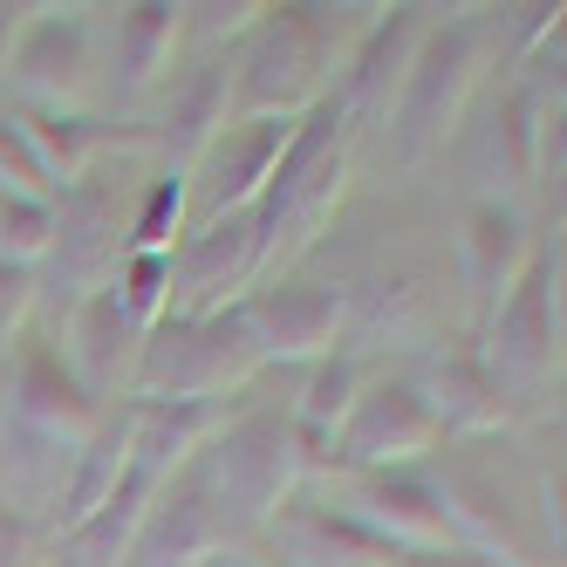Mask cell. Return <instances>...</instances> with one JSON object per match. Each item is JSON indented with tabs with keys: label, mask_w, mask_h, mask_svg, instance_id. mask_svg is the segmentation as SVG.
<instances>
[{
	"label": "cell",
	"mask_w": 567,
	"mask_h": 567,
	"mask_svg": "<svg viewBox=\"0 0 567 567\" xmlns=\"http://www.w3.org/2000/svg\"><path fill=\"white\" fill-rule=\"evenodd\" d=\"M260 342L247 308H219V315H165L151 321L137 342V370H131V403H219L226 390L254 383L260 370Z\"/></svg>",
	"instance_id": "obj_1"
},
{
	"label": "cell",
	"mask_w": 567,
	"mask_h": 567,
	"mask_svg": "<svg viewBox=\"0 0 567 567\" xmlns=\"http://www.w3.org/2000/svg\"><path fill=\"white\" fill-rule=\"evenodd\" d=\"M301 465H308V452L295 437V417H280V411L226 417L192 458L213 513L226 519V534L233 526H274V513L288 506L295 485H301Z\"/></svg>",
	"instance_id": "obj_2"
},
{
	"label": "cell",
	"mask_w": 567,
	"mask_h": 567,
	"mask_svg": "<svg viewBox=\"0 0 567 567\" xmlns=\"http://www.w3.org/2000/svg\"><path fill=\"white\" fill-rule=\"evenodd\" d=\"M14 342L21 355H14V390H8V437L34 472L28 499H42V493H62V465H75V452L96 437L110 403H90L49 342H34V336H14Z\"/></svg>",
	"instance_id": "obj_3"
},
{
	"label": "cell",
	"mask_w": 567,
	"mask_h": 567,
	"mask_svg": "<svg viewBox=\"0 0 567 567\" xmlns=\"http://www.w3.org/2000/svg\"><path fill=\"white\" fill-rule=\"evenodd\" d=\"M124 254H131V185L116 165H90L55 198V233H49V254H42L49 288L75 308V301L110 288Z\"/></svg>",
	"instance_id": "obj_4"
},
{
	"label": "cell",
	"mask_w": 567,
	"mask_h": 567,
	"mask_svg": "<svg viewBox=\"0 0 567 567\" xmlns=\"http://www.w3.org/2000/svg\"><path fill=\"white\" fill-rule=\"evenodd\" d=\"M478 370L499 396H540L560 370V239H540L506 301L485 315Z\"/></svg>",
	"instance_id": "obj_5"
},
{
	"label": "cell",
	"mask_w": 567,
	"mask_h": 567,
	"mask_svg": "<svg viewBox=\"0 0 567 567\" xmlns=\"http://www.w3.org/2000/svg\"><path fill=\"white\" fill-rule=\"evenodd\" d=\"M329 96V42L315 8H260L247 49L233 55V110L239 116H308Z\"/></svg>",
	"instance_id": "obj_6"
},
{
	"label": "cell",
	"mask_w": 567,
	"mask_h": 567,
	"mask_svg": "<svg viewBox=\"0 0 567 567\" xmlns=\"http://www.w3.org/2000/svg\"><path fill=\"white\" fill-rule=\"evenodd\" d=\"M472 83H478V34L465 21L424 34L417 55H411V75H403V90H396V144H403L411 165L452 137Z\"/></svg>",
	"instance_id": "obj_7"
},
{
	"label": "cell",
	"mask_w": 567,
	"mask_h": 567,
	"mask_svg": "<svg viewBox=\"0 0 567 567\" xmlns=\"http://www.w3.org/2000/svg\"><path fill=\"white\" fill-rule=\"evenodd\" d=\"M267 267V247H260V213H226V219H198L185 233V247L172 254V308L165 315H219V308H239L247 288Z\"/></svg>",
	"instance_id": "obj_8"
},
{
	"label": "cell",
	"mask_w": 567,
	"mask_h": 567,
	"mask_svg": "<svg viewBox=\"0 0 567 567\" xmlns=\"http://www.w3.org/2000/svg\"><path fill=\"white\" fill-rule=\"evenodd\" d=\"M437 424L424 411V396L417 383H403V377H377V383H362L355 403H349V417L329 444V458L349 465V472H403V465H417L437 452Z\"/></svg>",
	"instance_id": "obj_9"
},
{
	"label": "cell",
	"mask_w": 567,
	"mask_h": 567,
	"mask_svg": "<svg viewBox=\"0 0 567 567\" xmlns=\"http://www.w3.org/2000/svg\"><path fill=\"white\" fill-rule=\"evenodd\" d=\"M96 49H90V21L83 14H62L42 8L28 14L21 42L8 55V83L21 90V110H42V116H83V96L96 83Z\"/></svg>",
	"instance_id": "obj_10"
},
{
	"label": "cell",
	"mask_w": 567,
	"mask_h": 567,
	"mask_svg": "<svg viewBox=\"0 0 567 567\" xmlns=\"http://www.w3.org/2000/svg\"><path fill=\"white\" fill-rule=\"evenodd\" d=\"M431 485H437L444 519H452L458 554H472V560H485V567H547V560H554L534 534H526V519L506 506L499 478H485L478 465L452 458V465H444Z\"/></svg>",
	"instance_id": "obj_11"
},
{
	"label": "cell",
	"mask_w": 567,
	"mask_h": 567,
	"mask_svg": "<svg viewBox=\"0 0 567 567\" xmlns=\"http://www.w3.org/2000/svg\"><path fill=\"white\" fill-rule=\"evenodd\" d=\"M342 513L362 526V534H377L390 554H417V560L458 554L452 519H444V506H437V485L417 465H403V472H355V493H349Z\"/></svg>",
	"instance_id": "obj_12"
},
{
	"label": "cell",
	"mask_w": 567,
	"mask_h": 567,
	"mask_svg": "<svg viewBox=\"0 0 567 567\" xmlns=\"http://www.w3.org/2000/svg\"><path fill=\"white\" fill-rule=\"evenodd\" d=\"M301 116H233V124L198 151V219H226L260 206V192L280 165Z\"/></svg>",
	"instance_id": "obj_13"
},
{
	"label": "cell",
	"mask_w": 567,
	"mask_h": 567,
	"mask_svg": "<svg viewBox=\"0 0 567 567\" xmlns=\"http://www.w3.org/2000/svg\"><path fill=\"white\" fill-rule=\"evenodd\" d=\"M226 519L213 513L206 485H198V472H172L165 485L151 493L144 519H137V540L124 554V567H206L219 547H226Z\"/></svg>",
	"instance_id": "obj_14"
},
{
	"label": "cell",
	"mask_w": 567,
	"mask_h": 567,
	"mask_svg": "<svg viewBox=\"0 0 567 567\" xmlns=\"http://www.w3.org/2000/svg\"><path fill=\"white\" fill-rule=\"evenodd\" d=\"M239 308H247L254 342L267 362H321L342 342L349 288H336V280H315V288H260Z\"/></svg>",
	"instance_id": "obj_15"
},
{
	"label": "cell",
	"mask_w": 567,
	"mask_h": 567,
	"mask_svg": "<svg viewBox=\"0 0 567 567\" xmlns=\"http://www.w3.org/2000/svg\"><path fill=\"white\" fill-rule=\"evenodd\" d=\"M137 342H144V336L131 329L124 301H116L110 288L69 308V377L83 383V396H90V403H103V396H116V390L131 396Z\"/></svg>",
	"instance_id": "obj_16"
},
{
	"label": "cell",
	"mask_w": 567,
	"mask_h": 567,
	"mask_svg": "<svg viewBox=\"0 0 567 567\" xmlns=\"http://www.w3.org/2000/svg\"><path fill=\"white\" fill-rule=\"evenodd\" d=\"M274 560L280 567H390L396 554L362 534V526L342 513V506H308V499H288L274 513Z\"/></svg>",
	"instance_id": "obj_17"
},
{
	"label": "cell",
	"mask_w": 567,
	"mask_h": 567,
	"mask_svg": "<svg viewBox=\"0 0 567 567\" xmlns=\"http://www.w3.org/2000/svg\"><path fill=\"white\" fill-rule=\"evenodd\" d=\"M534 247H540V239L526 233L519 213L499 206V198H472V206L458 213V260H465V274H472V295H478L485 315L506 301V288L526 274Z\"/></svg>",
	"instance_id": "obj_18"
},
{
	"label": "cell",
	"mask_w": 567,
	"mask_h": 567,
	"mask_svg": "<svg viewBox=\"0 0 567 567\" xmlns=\"http://www.w3.org/2000/svg\"><path fill=\"white\" fill-rule=\"evenodd\" d=\"M226 424V403H131V472L165 485Z\"/></svg>",
	"instance_id": "obj_19"
},
{
	"label": "cell",
	"mask_w": 567,
	"mask_h": 567,
	"mask_svg": "<svg viewBox=\"0 0 567 567\" xmlns=\"http://www.w3.org/2000/svg\"><path fill=\"white\" fill-rule=\"evenodd\" d=\"M417 396H424L437 437H493V431L506 424V396L493 390V377H485L478 355H465V349L431 355Z\"/></svg>",
	"instance_id": "obj_20"
},
{
	"label": "cell",
	"mask_w": 567,
	"mask_h": 567,
	"mask_svg": "<svg viewBox=\"0 0 567 567\" xmlns=\"http://www.w3.org/2000/svg\"><path fill=\"white\" fill-rule=\"evenodd\" d=\"M178 42H185V8H165V0H137V8H124L116 14V42H110V90L131 103L151 83H165Z\"/></svg>",
	"instance_id": "obj_21"
},
{
	"label": "cell",
	"mask_w": 567,
	"mask_h": 567,
	"mask_svg": "<svg viewBox=\"0 0 567 567\" xmlns=\"http://www.w3.org/2000/svg\"><path fill=\"white\" fill-rule=\"evenodd\" d=\"M233 124V55L213 49V55H198L178 83H172V103H165V137L172 157H198L219 131Z\"/></svg>",
	"instance_id": "obj_22"
},
{
	"label": "cell",
	"mask_w": 567,
	"mask_h": 567,
	"mask_svg": "<svg viewBox=\"0 0 567 567\" xmlns=\"http://www.w3.org/2000/svg\"><path fill=\"white\" fill-rule=\"evenodd\" d=\"M14 124H21V137H28V151H34V165H42V178L55 185V198L83 178L96 157H103V144H151V131H103L96 116H42V110H14Z\"/></svg>",
	"instance_id": "obj_23"
},
{
	"label": "cell",
	"mask_w": 567,
	"mask_h": 567,
	"mask_svg": "<svg viewBox=\"0 0 567 567\" xmlns=\"http://www.w3.org/2000/svg\"><path fill=\"white\" fill-rule=\"evenodd\" d=\"M124 472H131V403H116V411H103L96 437L75 452V472L62 478V493H55V540L69 534V526H83L116 493Z\"/></svg>",
	"instance_id": "obj_24"
},
{
	"label": "cell",
	"mask_w": 567,
	"mask_h": 567,
	"mask_svg": "<svg viewBox=\"0 0 567 567\" xmlns=\"http://www.w3.org/2000/svg\"><path fill=\"white\" fill-rule=\"evenodd\" d=\"M424 42V21L417 8H390V21H377L370 34V49L355 55V75H349V124H362V116H390V96L403 90V75H411V55Z\"/></svg>",
	"instance_id": "obj_25"
},
{
	"label": "cell",
	"mask_w": 567,
	"mask_h": 567,
	"mask_svg": "<svg viewBox=\"0 0 567 567\" xmlns=\"http://www.w3.org/2000/svg\"><path fill=\"white\" fill-rule=\"evenodd\" d=\"M355 390H362L355 349H329V355L315 362V377H308V390H301V403H295V437H301L308 458H329V444H336V431H342V417H349Z\"/></svg>",
	"instance_id": "obj_26"
},
{
	"label": "cell",
	"mask_w": 567,
	"mask_h": 567,
	"mask_svg": "<svg viewBox=\"0 0 567 567\" xmlns=\"http://www.w3.org/2000/svg\"><path fill=\"white\" fill-rule=\"evenodd\" d=\"M417 329H424V295L403 274L362 280V288L349 295V308H342V336H390V342H403Z\"/></svg>",
	"instance_id": "obj_27"
},
{
	"label": "cell",
	"mask_w": 567,
	"mask_h": 567,
	"mask_svg": "<svg viewBox=\"0 0 567 567\" xmlns=\"http://www.w3.org/2000/svg\"><path fill=\"white\" fill-rule=\"evenodd\" d=\"M110 295L124 301L131 329L144 336L151 321H165V308H172V254H124V267H116V280H110Z\"/></svg>",
	"instance_id": "obj_28"
},
{
	"label": "cell",
	"mask_w": 567,
	"mask_h": 567,
	"mask_svg": "<svg viewBox=\"0 0 567 567\" xmlns=\"http://www.w3.org/2000/svg\"><path fill=\"white\" fill-rule=\"evenodd\" d=\"M185 213V178L165 172V178H151L144 198L131 206V254H172V226Z\"/></svg>",
	"instance_id": "obj_29"
},
{
	"label": "cell",
	"mask_w": 567,
	"mask_h": 567,
	"mask_svg": "<svg viewBox=\"0 0 567 567\" xmlns=\"http://www.w3.org/2000/svg\"><path fill=\"white\" fill-rule=\"evenodd\" d=\"M55 233V206H34V198H0V260L8 267H42Z\"/></svg>",
	"instance_id": "obj_30"
},
{
	"label": "cell",
	"mask_w": 567,
	"mask_h": 567,
	"mask_svg": "<svg viewBox=\"0 0 567 567\" xmlns=\"http://www.w3.org/2000/svg\"><path fill=\"white\" fill-rule=\"evenodd\" d=\"M0 198H34V206H55V185L42 178L34 151L14 124V110H0Z\"/></svg>",
	"instance_id": "obj_31"
},
{
	"label": "cell",
	"mask_w": 567,
	"mask_h": 567,
	"mask_svg": "<svg viewBox=\"0 0 567 567\" xmlns=\"http://www.w3.org/2000/svg\"><path fill=\"white\" fill-rule=\"evenodd\" d=\"M34 288H42V274H34V267H8V260H0V342L28 336Z\"/></svg>",
	"instance_id": "obj_32"
},
{
	"label": "cell",
	"mask_w": 567,
	"mask_h": 567,
	"mask_svg": "<svg viewBox=\"0 0 567 567\" xmlns=\"http://www.w3.org/2000/svg\"><path fill=\"white\" fill-rule=\"evenodd\" d=\"M254 21H260V8H247V0H233V8H185V28L206 42V55L219 49V34L233 42V34H247Z\"/></svg>",
	"instance_id": "obj_33"
},
{
	"label": "cell",
	"mask_w": 567,
	"mask_h": 567,
	"mask_svg": "<svg viewBox=\"0 0 567 567\" xmlns=\"http://www.w3.org/2000/svg\"><path fill=\"white\" fill-rule=\"evenodd\" d=\"M0 567H49L42 560V534H34L14 506H0Z\"/></svg>",
	"instance_id": "obj_34"
},
{
	"label": "cell",
	"mask_w": 567,
	"mask_h": 567,
	"mask_svg": "<svg viewBox=\"0 0 567 567\" xmlns=\"http://www.w3.org/2000/svg\"><path fill=\"white\" fill-rule=\"evenodd\" d=\"M21 28H28V8H0V75H8V55L21 42Z\"/></svg>",
	"instance_id": "obj_35"
},
{
	"label": "cell",
	"mask_w": 567,
	"mask_h": 567,
	"mask_svg": "<svg viewBox=\"0 0 567 567\" xmlns=\"http://www.w3.org/2000/svg\"><path fill=\"white\" fill-rule=\"evenodd\" d=\"M49 567H62V560H49Z\"/></svg>",
	"instance_id": "obj_36"
},
{
	"label": "cell",
	"mask_w": 567,
	"mask_h": 567,
	"mask_svg": "<svg viewBox=\"0 0 567 567\" xmlns=\"http://www.w3.org/2000/svg\"><path fill=\"white\" fill-rule=\"evenodd\" d=\"M274 567H280V560H274Z\"/></svg>",
	"instance_id": "obj_37"
}]
</instances>
